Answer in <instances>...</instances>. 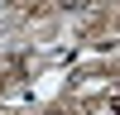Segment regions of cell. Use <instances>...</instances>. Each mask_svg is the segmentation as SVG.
I'll return each mask as SVG.
<instances>
[{"instance_id": "cell-1", "label": "cell", "mask_w": 120, "mask_h": 115, "mask_svg": "<svg viewBox=\"0 0 120 115\" xmlns=\"http://www.w3.org/2000/svg\"><path fill=\"white\" fill-rule=\"evenodd\" d=\"M106 110H111V115H120V96H111V101H106Z\"/></svg>"}]
</instances>
